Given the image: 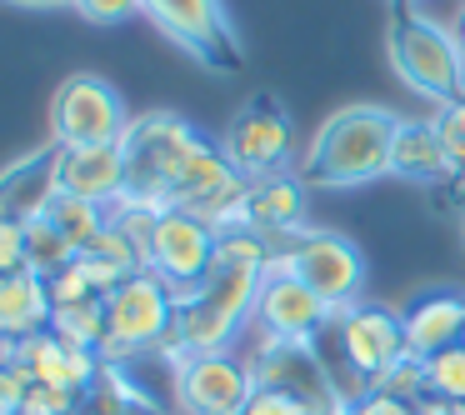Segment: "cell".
Instances as JSON below:
<instances>
[{"instance_id":"cell-1","label":"cell","mask_w":465,"mask_h":415,"mask_svg":"<svg viewBox=\"0 0 465 415\" xmlns=\"http://www.w3.org/2000/svg\"><path fill=\"white\" fill-rule=\"evenodd\" d=\"M395 121L385 105H345L315 131L305 151L301 181L325 185V191H351L391 175V145H395Z\"/></svg>"},{"instance_id":"cell-2","label":"cell","mask_w":465,"mask_h":415,"mask_svg":"<svg viewBox=\"0 0 465 415\" xmlns=\"http://www.w3.org/2000/svg\"><path fill=\"white\" fill-rule=\"evenodd\" d=\"M265 271L245 265H211L201 285L175 295V325L161 345H175L181 355L195 351H231V341L255 321V295H261Z\"/></svg>"},{"instance_id":"cell-3","label":"cell","mask_w":465,"mask_h":415,"mask_svg":"<svg viewBox=\"0 0 465 415\" xmlns=\"http://www.w3.org/2000/svg\"><path fill=\"white\" fill-rule=\"evenodd\" d=\"M391 65L415 95L435 105H450L465 95V51L455 41V31H445L430 15H415L405 5H395L391 21Z\"/></svg>"},{"instance_id":"cell-4","label":"cell","mask_w":465,"mask_h":415,"mask_svg":"<svg viewBox=\"0 0 465 415\" xmlns=\"http://www.w3.org/2000/svg\"><path fill=\"white\" fill-rule=\"evenodd\" d=\"M271 271L301 275L335 315L361 305V291H365V255L335 231H295L285 241H275Z\"/></svg>"},{"instance_id":"cell-5","label":"cell","mask_w":465,"mask_h":415,"mask_svg":"<svg viewBox=\"0 0 465 415\" xmlns=\"http://www.w3.org/2000/svg\"><path fill=\"white\" fill-rule=\"evenodd\" d=\"M105 321H111V335L101 345L105 365H121L125 355L155 351L175 325V291L155 271H135L131 281H121L105 295Z\"/></svg>"},{"instance_id":"cell-6","label":"cell","mask_w":465,"mask_h":415,"mask_svg":"<svg viewBox=\"0 0 465 415\" xmlns=\"http://www.w3.org/2000/svg\"><path fill=\"white\" fill-rule=\"evenodd\" d=\"M131 131V111H125L121 91L101 75L81 71L65 75L55 85L51 101V135L61 151H85V145H121Z\"/></svg>"},{"instance_id":"cell-7","label":"cell","mask_w":465,"mask_h":415,"mask_svg":"<svg viewBox=\"0 0 465 415\" xmlns=\"http://www.w3.org/2000/svg\"><path fill=\"white\" fill-rule=\"evenodd\" d=\"M221 151L245 181L285 175V165H291V115H285V105L275 95H251L241 105V115L225 125Z\"/></svg>"},{"instance_id":"cell-8","label":"cell","mask_w":465,"mask_h":415,"mask_svg":"<svg viewBox=\"0 0 465 415\" xmlns=\"http://www.w3.org/2000/svg\"><path fill=\"white\" fill-rule=\"evenodd\" d=\"M141 11L175 45H185L205 71H241L245 65L241 41H235L231 21H225L221 0H141Z\"/></svg>"},{"instance_id":"cell-9","label":"cell","mask_w":465,"mask_h":415,"mask_svg":"<svg viewBox=\"0 0 465 415\" xmlns=\"http://www.w3.org/2000/svg\"><path fill=\"white\" fill-rule=\"evenodd\" d=\"M175 390L191 415H241L255 395V365L231 351H195L175 361Z\"/></svg>"},{"instance_id":"cell-10","label":"cell","mask_w":465,"mask_h":415,"mask_svg":"<svg viewBox=\"0 0 465 415\" xmlns=\"http://www.w3.org/2000/svg\"><path fill=\"white\" fill-rule=\"evenodd\" d=\"M215 265V225L191 211H165L155 221L151 251H145V271H155L175 295L201 285Z\"/></svg>"},{"instance_id":"cell-11","label":"cell","mask_w":465,"mask_h":415,"mask_svg":"<svg viewBox=\"0 0 465 415\" xmlns=\"http://www.w3.org/2000/svg\"><path fill=\"white\" fill-rule=\"evenodd\" d=\"M335 321V311L291 271H265L261 295H255V325L265 341H301L315 345V335Z\"/></svg>"},{"instance_id":"cell-12","label":"cell","mask_w":465,"mask_h":415,"mask_svg":"<svg viewBox=\"0 0 465 415\" xmlns=\"http://www.w3.org/2000/svg\"><path fill=\"white\" fill-rule=\"evenodd\" d=\"M255 385H271V390L295 395L311 415H345L341 395H335V385H331V371L321 365L315 345L265 341L261 345V361H255Z\"/></svg>"},{"instance_id":"cell-13","label":"cell","mask_w":465,"mask_h":415,"mask_svg":"<svg viewBox=\"0 0 465 415\" xmlns=\"http://www.w3.org/2000/svg\"><path fill=\"white\" fill-rule=\"evenodd\" d=\"M335 325H341V351L351 361V371L365 375L371 385L391 365H401L411 355V345H405V315L391 311V305H351V311L335 315Z\"/></svg>"},{"instance_id":"cell-14","label":"cell","mask_w":465,"mask_h":415,"mask_svg":"<svg viewBox=\"0 0 465 415\" xmlns=\"http://www.w3.org/2000/svg\"><path fill=\"white\" fill-rule=\"evenodd\" d=\"M11 365H21L31 385H55V390L85 395L101 375V355L81 351V345H65L55 331H41L31 341H21L11 351Z\"/></svg>"},{"instance_id":"cell-15","label":"cell","mask_w":465,"mask_h":415,"mask_svg":"<svg viewBox=\"0 0 465 415\" xmlns=\"http://www.w3.org/2000/svg\"><path fill=\"white\" fill-rule=\"evenodd\" d=\"M61 145L21 161L15 171L0 175V221H15V225H31L51 211V201L61 195Z\"/></svg>"},{"instance_id":"cell-16","label":"cell","mask_w":465,"mask_h":415,"mask_svg":"<svg viewBox=\"0 0 465 415\" xmlns=\"http://www.w3.org/2000/svg\"><path fill=\"white\" fill-rule=\"evenodd\" d=\"M61 195L91 201L101 211H111L125 195V155L121 145H85V151L61 155Z\"/></svg>"},{"instance_id":"cell-17","label":"cell","mask_w":465,"mask_h":415,"mask_svg":"<svg viewBox=\"0 0 465 415\" xmlns=\"http://www.w3.org/2000/svg\"><path fill=\"white\" fill-rule=\"evenodd\" d=\"M55 321V301H51V285L45 275L35 271H15V275H0V341H31V335L51 331Z\"/></svg>"},{"instance_id":"cell-18","label":"cell","mask_w":465,"mask_h":415,"mask_svg":"<svg viewBox=\"0 0 465 415\" xmlns=\"http://www.w3.org/2000/svg\"><path fill=\"white\" fill-rule=\"evenodd\" d=\"M405 315V345H411L415 361H430V355L460 345V331H465V295H450V291H430L420 301H411Z\"/></svg>"},{"instance_id":"cell-19","label":"cell","mask_w":465,"mask_h":415,"mask_svg":"<svg viewBox=\"0 0 465 415\" xmlns=\"http://www.w3.org/2000/svg\"><path fill=\"white\" fill-rule=\"evenodd\" d=\"M391 175H401V181H415V185L455 175L450 151H445V141H440V131H435V121H395Z\"/></svg>"},{"instance_id":"cell-20","label":"cell","mask_w":465,"mask_h":415,"mask_svg":"<svg viewBox=\"0 0 465 415\" xmlns=\"http://www.w3.org/2000/svg\"><path fill=\"white\" fill-rule=\"evenodd\" d=\"M301 215H305V181H295V175L251 181V191H245V225L251 231L285 241V235H295Z\"/></svg>"},{"instance_id":"cell-21","label":"cell","mask_w":465,"mask_h":415,"mask_svg":"<svg viewBox=\"0 0 465 415\" xmlns=\"http://www.w3.org/2000/svg\"><path fill=\"white\" fill-rule=\"evenodd\" d=\"M51 331L61 335L65 345H81V351L101 355L105 335H111V321H105V301H85V305H61L51 321Z\"/></svg>"},{"instance_id":"cell-22","label":"cell","mask_w":465,"mask_h":415,"mask_svg":"<svg viewBox=\"0 0 465 415\" xmlns=\"http://www.w3.org/2000/svg\"><path fill=\"white\" fill-rule=\"evenodd\" d=\"M75 245L61 235V225L51 221V215H41V221H31L25 225V265H31L35 275H55V271H65V265L75 261Z\"/></svg>"},{"instance_id":"cell-23","label":"cell","mask_w":465,"mask_h":415,"mask_svg":"<svg viewBox=\"0 0 465 415\" xmlns=\"http://www.w3.org/2000/svg\"><path fill=\"white\" fill-rule=\"evenodd\" d=\"M45 215L61 225V235L75 245V251H91V245L105 235V211L91 205V201H75V195H55Z\"/></svg>"},{"instance_id":"cell-24","label":"cell","mask_w":465,"mask_h":415,"mask_svg":"<svg viewBox=\"0 0 465 415\" xmlns=\"http://www.w3.org/2000/svg\"><path fill=\"white\" fill-rule=\"evenodd\" d=\"M425 380H430V395H440V400H465V345L430 355L425 361Z\"/></svg>"},{"instance_id":"cell-25","label":"cell","mask_w":465,"mask_h":415,"mask_svg":"<svg viewBox=\"0 0 465 415\" xmlns=\"http://www.w3.org/2000/svg\"><path fill=\"white\" fill-rule=\"evenodd\" d=\"M371 390H385V395H401V400H420V395H430V380H425V361H415V355H405L401 365H391V371L381 375V380L371 385Z\"/></svg>"},{"instance_id":"cell-26","label":"cell","mask_w":465,"mask_h":415,"mask_svg":"<svg viewBox=\"0 0 465 415\" xmlns=\"http://www.w3.org/2000/svg\"><path fill=\"white\" fill-rule=\"evenodd\" d=\"M45 285H51V301H55V311L61 305H85V301H105L101 291L91 285V275L81 271V261H71L65 271H55V275H45Z\"/></svg>"},{"instance_id":"cell-27","label":"cell","mask_w":465,"mask_h":415,"mask_svg":"<svg viewBox=\"0 0 465 415\" xmlns=\"http://www.w3.org/2000/svg\"><path fill=\"white\" fill-rule=\"evenodd\" d=\"M435 131H440V141H445V151H450V165L455 171H465V95L460 101H450V105H435Z\"/></svg>"},{"instance_id":"cell-28","label":"cell","mask_w":465,"mask_h":415,"mask_svg":"<svg viewBox=\"0 0 465 415\" xmlns=\"http://www.w3.org/2000/svg\"><path fill=\"white\" fill-rule=\"evenodd\" d=\"M75 410H81V395L55 390V385H31L21 405V415H75Z\"/></svg>"},{"instance_id":"cell-29","label":"cell","mask_w":465,"mask_h":415,"mask_svg":"<svg viewBox=\"0 0 465 415\" xmlns=\"http://www.w3.org/2000/svg\"><path fill=\"white\" fill-rule=\"evenodd\" d=\"M75 11L85 15L91 25H121L141 11V0H75Z\"/></svg>"},{"instance_id":"cell-30","label":"cell","mask_w":465,"mask_h":415,"mask_svg":"<svg viewBox=\"0 0 465 415\" xmlns=\"http://www.w3.org/2000/svg\"><path fill=\"white\" fill-rule=\"evenodd\" d=\"M241 415H311L295 395H285V390H271V385H255V395H251V405H245Z\"/></svg>"},{"instance_id":"cell-31","label":"cell","mask_w":465,"mask_h":415,"mask_svg":"<svg viewBox=\"0 0 465 415\" xmlns=\"http://www.w3.org/2000/svg\"><path fill=\"white\" fill-rule=\"evenodd\" d=\"M15 271H31L25 265V225L0 221V275H15Z\"/></svg>"},{"instance_id":"cell-32","label":"cell","mask_w":465,"mask_h":415,"mask_svg":"<svg viewBox=\"0 0 465 415\" xmlns=\"http://www.w3.org/2000/svg\"><path fill=\"white\" fill-rule=\"evenodd\" d=\"M345 415H415V405L401 400V395H385V390H365L345 405Z\"/></svg>"},{"instance_id":"cell-33","label":"cell","mask_w":465,"mask_h":415,"mask_svg":"<svg viewBox=\"0 0 465 415\" xmlns=\"http://www.w3.org/2000/svg\"><path fill=\"white\" fill-rule=\"evenodd\" d=\"M25 390H31V380H25V371L21 365H0V415H21V405H25Z\"/></svg>"},{"instance_id":"cell-34","label":"cell","mask_w":465,"mask_h":415,"mask_svg":"<svg viewBox=\"0 0 465 415\" xmlns=\"http://www.w3.org/2000/svg\"><path fill=\"white\" fill-rule=\"evenodd\" d=\"M455 41H460V51H465V5L455 11Z\"/></svg>"},{"instance_id":"cell-35","label":"cell","mask_w":465,"mask_h":415,"mask_svg":"<svg viewBox=\"0 0 465 415\" xmlns=\"http://www.w3.org/2000/svg\"><path fill=\"white\" fill-rule=\"evenodd\" d=\"M25 5H75V0H25Z\"/></svg>"},{"instance_id":"cell-36","label":"cell","mask_w":465,"mask_h":415,"mask_svg":"<svg viewBox=\"0 0 465 415\" xmlns=\"http://www.w3.org/2000/svg\"><path fill=\"white\" fill-rule=\"evenodd\" d=\"M11 351H15V345H11V341H0V365L11 361Z\"/></svg>"},{"instance_id":"cell-37","label":"cell","mask_w":465,"mask_h":415,"mask_svg":"<svg viewBox=\"0 0 465 415\" xmlns=\"http://www.w3.org/2000/svg\"><path fill=\"white\" fill-rule=\"evenodd\" d=\"M460 345H465V331H460Z\"/></svg>"}]
</instances>
